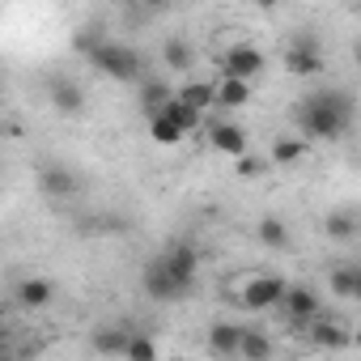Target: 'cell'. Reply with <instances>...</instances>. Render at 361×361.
Instances as JSON below:
<instances>
[{
  "mask_svg": "<svg viewBox=\"0 0 361 361\" xmlns=\"http://www.w3.org/2000/svg\"><path fill=\"white\" fill-rule=\"evenodd\" d=\"M140 285H145V293L153 298V302H183L192 289L183 285V281H178L170 268H166V259H161V251L140 268Z\"/></svg>",
  "mask_w": 361,
  "mask_h": 361,
  "instance_id": "5b68a950",
  "label": "cell"
},
{
  "mask_svg": "<svg viewBox=\"0 0 361 361\" xmlns=\"http://www.w3.org/2000/svg\"><path fill=\"white\" fill-rule=\"evenodd\" d=\"M170 94H174V85H166V81H140V111H145V115L161 111Z\"/></svg>",
  "mask_w": 361,
  "mask_h": 361,
  "instance_id": "d4e9b609",
  "label": "cell"
},
{
  "mask_svg": "<svg viewBox=\"0 0 361 361\" xmlns=\"http://www.w3.org/2000/svg\"><path fill=\"white\" fill-rule=\"evenodd\" d=\"M302 331L310 336V344H314V348H344V344H348V331H344L336 319H327V314H314Z\"/></svg>",
  "mask_w": 361,
  "mask_h": 361,
  "instance_id": "5bb4252c",
  "label": "cell"
},
{
  "mask_svg": "<svg viewBox=\"0 0 361 361\" xmlns=\"http://www.w3.org/2000/svg\"><path fill=\"white\" fill-rule=\"evenodd\" d=\"M234 166H238V174H243V178H259L272 161H268V157H259V153H238V157H234Z\"/></svg>",
  "mask_w": 361,
  "mask_h": 361,
  "instance_id": "4316f807",
  "label": "cell"
},
{
  "mask_svg": "<svg viewBox=\"0 0 361 361\" xmlns=\"http://www.w3.org/2000/svg\"><path fill=\"white\" fill-rule=\"evenodd\" d=\"M353 123H357V98H353L348 90H340V85L314 90V94H306V98L293 106V128H298V136L319 140V145L344 140V136L353 132Z\"/></svg>",
  "mask_w": 361,
  "mask_h": 361,
  "instance_id": "6da1fadb",
  "label": "cell"
},
{
  "mask_svg": "<svg viewBox=\"0 0 361 361\" xmlns=\"http://www.w3.org/2000/svg\"><path fill=\"white\" fill-rule=\"evenodd\" d=\"M128 336H132V327H98V331L90 336V353H98V357H119Z\"/></svg>",
  "mask_w": 361,
  "mask_h": 361,
  "instance_id": "7402d4cb",
  "label": "cell"
},
{
  "mask_svg": "<svg viewBox=\"0 0 361 361\" xmlns=\"http://www.w3.org/2000/svg\"><path fill=\"white\" fill-rule=\"evenodd\" d=\"M306 153H310V140L306 136H276L272 149H268V161L272 166H298Z\"/></svg>",
  "mask_w": 361,
  "mask_h": 361,
  "instance_id": "e0dca14e",
  "label": "cell"
},
{
  "mask_svg": "<svg viewBox=\"0 0 361 361\" xmlns=\"http://www.w3.org/2000/svg\"><path fill=\"white\" fill-rule=\"evenodd\" d=\"M323 68H327V51H323L319 35H310V30L293 35V43L285 47V73H289V77L310 81V77H319Z\"/></svg>",
  "mask_w": 361,
  "mask_h": 361,
  "instance_id": "3957f363",
  "label": "cell"
},
{
  "mask_svg": "<svg viewBox=\"0 0 361 361\" xmlns=\"http://www.w3.org/2000/svg\"><path fill=\"white\" fill-rule=\"evenodd\" d=\"M13 293H18V306L22 310H47L56 302V285L47 276H22Z\"/></svg>",
  "mask_w": 361,
  "mask_h": 361,
  "instance_id": "8fae6325",
  "label": "cell"
},
{
  "mask_svg": "<svg viewBox=\"0 0 361 361\" xmlns=\"http://www.w3.org/2000/svg\"><path fill=\"white\" fill-rule=\"evenodd\" d=\"M204 132H209V145L221 153V157H238V153H247V132L238 128V123H230L226 115L221 119H209V123H200Z\"/></svg>",
  "mask_w": 361,
  "mask_h": 361,
  "instance_id": "9c48e42d",
  "label": "cell"
},
{
  "mask_svg": "<svg viewBox=\"0 0 361 361\" xmlns=\"http://www.w3.org/2000/svg\"><path fill=\"white\" fill-rule=\"evenodd\" d=\"M161 64H166L170 73H192V64H196V47H192V39L170 35V39L161 43Z\"/></svg>",
  "mask_w": 361,
  "mask_h": 361,
  "instance_id": "9a60e30c",
  "label": "cell"
},
{
  "mask_svg": "<svg viewBox=\"0 0 361 361\" xmlns=\"http://www.w3.org/2000/svg\"><path fill=\"white\" fill-rule=\"evenodd\" d=\"M102 39H106V35H102L98 26H85V30H77V39H73V47H77L81 56H90V51H94V47L102 43Z\"/></svg>",
  "mask_w": 361,
  "mask_h": 361,
  "instance_id": "83f0119b",
  "label": "cell"
},
{
  "mask_svg": "<svg viewBox=\"0 0 361 361\" xmlns=\"http://www.w3.org/2000/svg\"><path fill=\"white\" fill-rule=\"evenodd\" d=\"M123 361H153L157 357V340H149V336H140L136 327H132V336L123 340V353H119Z\"/></svg>",
  "mask_w": 361,
  "mask_h": 361,
  "instance_id": "484cf974",
  "label": "cell"
},
{
  "mask_svg": "<svg viewBox=\"0 0 361 361\" xmlns=\"http://www.w3.org/2000/svg\"><path fill=\"white\" fill-rule=\"evenodd\" d=\"M174 98H183L188 106H196L200 115H209L213 111V81H200V77H188L183 85L174 90Z\"/></svg>",
  "mask_w": 361,
  "mask_h": 361,
  "instance_id": "ffe728a7",
  "label": "cell"
},
{
  "mask_svg": "<svg viewBox=\"0 0 361 361\" xmlns=\"http://www.w3.org/2000/svg\"><path fill=\"white\" fill-rule=\"evenodd\" d=\"M238 357H247V361H268V357H272V340H268V331H259V327H247V323H243Z\"/></svg>",
  "mask_w": 361,
  "mask_h": 361,
  "instance_id": "603a6c76",
  "label": "cell"
},
{
  "mask_svg": "<svg viewBox=\"0 0 361 361\" xmlns=\"http://www.w3.org/2000/svg\"><path fill=\"white\" fill-rule=\"evenodd\" d=\"M255 238H259V247H268V251H289V243H293V234H289V226H285L281 217H259Z\"/></svg>",
  "mask_w": 361,
  "mask_h": 361,
  "instance_id": "d6986e66",
  "label": "cell"
},
{
  "mask_svg": "<svg viewBox=\"0 0 361 361\" xmlns=\"http://www.w3.org/2000/svg\"><path fill=\"white\" fill-rule=\"evenodd\" d=\"M255 5H259L264 13H272V9H281V5H285V0H255Z\"/></svg>",
  "mask_w": 361,
  "mask_h": 361,
  "instance_id": "f1b7e54d",
  "label": "cell"
},
{
  "mask_svg": "<svg viewBox=\"0 0 361 361\" xmlns=\"http://www.w3.org/2000/svg\"><path fill=\"white\" fill-rule=\"evenodd\" d=\"M327 293H331L336 302H357V298H361V268H357V264H340V268H331V276H327Z\"/></svg>",
  "mask_w": 361,
  "mask_h": 361,
  "instance_id": "4fadbf2b",
  "label": "cell"
},
{
  "mask_svg": "<svg viewBox=\"0 0 361 361\" xmlns=\"http://www.w3.org/2000/svg\"><path fill=\"white\" fill-rule=\"evenodd\" d=\"M285 285H289L285 276H276V272H259V276H251V281L243 285L238 302H243V310H251V314H264V310H272V306L281 302Z\"/></svg>",
  "mask_w": 361,
  "mask_h": 361,
  "instance_id": "8992f818",
  "label": "cell"
},
{
  "mask_svg": "<svg viewBox=\"0 0 361 361\" xmlns=\"http://www.w3.org/2000/svg\"><path fill=\"white\" fill-rule=\"evenodd\" d=\"M145 119H149V140H153V145H161V149H174L178 140L188 136L183 128H178L170 115H161V111H153V115H145Z\"/></svg>",
  "mask_w": 361,
  "mask_h": 361,
  "instance_id": "44dd1931",
  "label": "cell"
},
{
  "mask_svg": "<svg viewBox=\"0 0 361 361\" xmlns=\"http://www.w3.org/2000/svg\"><path fill=\"white\" fill-rule=\"evenodd\" d=\"M161 115H170V119H174L178 128H183V132H196V128L204 123V115H200L196 106H188L183 98H174V94L166 98V106H161Z\"/></svg>",
  "mask_w": 361,
  "mask_h": 361,
  "instance_id": "cb8c5ba5",
  "label": "cell"
},
{
  "mask_svg": "<svg viewBox=\"0 0 361 361\" xmlns=\"http://www.w3.org/2000/svg\"><path fill=\"white\" fill-rule=\"evenodd\" d=\"M268 56L255 47V43H234L221 51V77H243V81H255L264 73Z\"/></svg>",
  "mask_w": 361,
  "mask_h": 361,
  "instance_id": "52a82bcc",
  "label": "cell"
},
{
  "mask_svg": "<svg viewBox=\"0 0 361 361\" xmlns=\"http://www.w3.org/2000/svg\"><path fill=\"white\" fill-rule=\"evenodd\" d=\"M247 102H251V81H243V77L213 81V111H238Z\"/></svg>",
  "mask_w": 361,
  "mask_h": 361,
  "instance_id": "7c38bea8",
  "label": "cell"
},
{
  "mask_svg": "<svg viewBox=\"0 0 361 361\" xmlns=\"http://www.w3.org/2000/svg\"><path fill=\"white\" fill-rule=\"evenodd\" d=\"M238 336H243V323H230V319L213 323L209 327V353L213 357H238Z\"/></svg>",
  "mask_w": 361,
  "mask_h": 361,
  "instance_id": "2e32d148",
  "label": "cell"
},
{
  "mask_svg": "<svg viewBox=\"0 0 361 361\" xmlns=\"http://www.w3.org/2000/svg\"><path fill=\"white\" fill-rule=\"evenodd\" d=\"M140 5H149V9H166L170 0H140Z\"/></svg>",
  "mask_w": 361,
  "mask_h": 361,
  "instance_id": "f546056e",
  "label": "cell"
},
{
  "mask_svg": "<svg viewBox=\"0 0 361 361\" xmlns=\"http://www.w3.org/2000/svg\"><path fill=\"white\" fill-rule=\"evenodd\" d=\"M39 192L47 200H73L81 192V174L73 166H64V161H51V166L39 170Z\"/></svg>",
  "mask_w": 361,
  "mask_h": 361,
  "instance_id": "ba28073f",
  "label": "cell"
},
{
  "mask_svg": "<svg viewBox=\"0 0 361 361\" xmlns=\"http://www.w3.org/2000/svg\"><path fill=\"white\" fill-rule=\"evenodd\" d=\"M272 310H281V319H285L289 327H306L314 314H323V298H319L314 285L293 281V285H285V293H281V302H276Z\"/></svg>",
  "mask_w": 361,
  "mask_h": 361,
  "instance_id": "277c9868",
  "label": "cell"
},
{
  "mask_svg": "<svg viewBox=\"0 0 361 361\" xmlns=\"http://www.w3.org/2000/svg\"><path fill=\"white\" fill-rule=\"evenodd\" d=\"M102 77L119 81V85H140L145 81V56L128 43H115V39H102L90 56H85Z\"/></svg>",
  "mask_w": 361,
  "mask_h": 361,
  "instance_id": "7a4b0ae2",
  "label": "cell"
},
{
  "mask_svg": "<svg viewBox=\"0 0 361 361\" xmlns=\"http://www.w3.org/2000/svg\"><path fill=\"white\" fill-rule=\"evenodd\" d=\"M0 132H5V111H0Z\"/></svg>",
  "mask_w": 361,
  "mask_h": 361,
  "instance_id": "4dcf8cb0",
  "label": "cell"
},
{
  "mask_svg": "<svg viewBox=\"0 0 361 361\" xmlns=\"http://www.w3.org/2000/svg\"><path fill=\"white\" fill-rule=\"evenodd\" d=\"M47 102H51L60 115H81V111H85V90H81V81H73V77H56V81L47 85Z\"/></svg>",
  "mask_w": 361,
  "mask_h": 361,
  "instance_id": "30bf717a",
  "label": "cell"
},
{
  "mask_svg": "<svg viewBox=\"0 0 361 361\" xmlns=\"http://www.w3.org/2000/svg\"><path fill=\"white\" fill-rule=\"evenodd\" d=\"M357 213L353 209H331L327 217H323V234L331 238V243H353L357 238Z\"/></svg>",
  "mask_w": 361,
  "mask_h": 361,
  "instance_id": "ac0fdd59",
  "label": "cell"
}]
</instances>
